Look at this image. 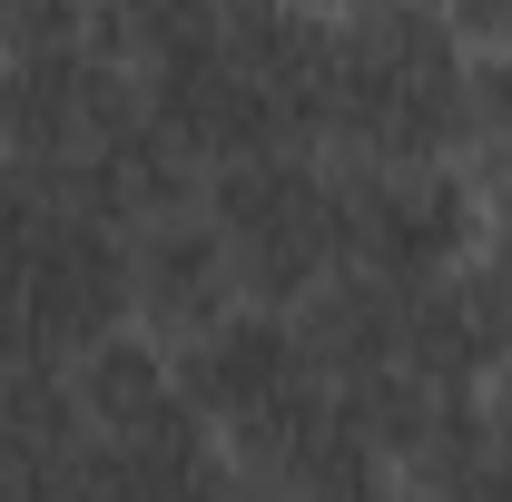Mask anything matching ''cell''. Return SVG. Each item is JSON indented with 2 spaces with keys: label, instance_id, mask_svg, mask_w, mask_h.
Segmentation results:
<instances>
[{
  "label": "cell",
  "instance_id": "1",
  "mask_svg": "<svg viewBox=\"0 0 512 502\" xmlns=\"http://www.w3.org/2000/svg\"><path fill=\"white\" fill-rule=\"evenodd\" d=\"M197 217L217 227L237 296L266 315H296L325 276H345V197L325 148H266L197 178Z\"/></svg>",
  "mask_w": 512,
  "mask_h": 502
}]
</instances>
